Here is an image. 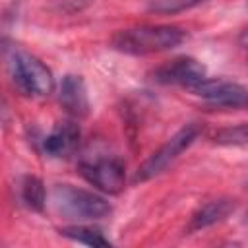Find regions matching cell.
Wrapping results in <instances>:
<instances>
[{"label":"cell","instance_id":"1","mask_svg":"<svg viewBox=\"0 0 248 248\" xmlns=\"http://www.w3.org/2000/svg\"><path fill=\"white\" fill-rule=\"evenodd\" d=\"M186 37V29L178 25H136L116 31L110 39V45L122 54L145 56L170 50L182 45Z\"/></svg>","mask_w":248,"mask_h":248},{"label":"cell","instance_id":"2","mask_svg":"<svg viewBox=\"0 0 248 248\" xmlns=\"http://www.w3.org/2000/svg\"><path fill=\"white\" fill-rule=\"evenodd\" d=\"M50 200L62 217L74 221H99L112 213V205L107 198L72 184H56Z\"/></svg>","mask_w":248,"mask_h":248},{"label":"cell","instance_id":"3","mask_svg":"<svg viewBox=\"0 0 248 248\" xmlns=\"http://www.w3.org/2000/svg\"><path fill=\"white\" fill-rule=\"evenodd\" d=\"M6 60H8V72H10L12 83L21 95L37 99L52 93L54 89L52 72L37 56L21 48H12Z\"/></svg>","mask_w":248,"mask_h":248},{"label":"cell","instance_id":"4","mask_svg":"<svg viewBox=\"0 0 248 248\" xmlns=\"http://www.w3.org/2000/svg\"><path fill=\"white\" fill-rule=\"evenodd\" d=\"M202 134V126L200 122H188L184 124L180 130H176L157 151H153L136 170L134 174V182H145L151 180L155 176H159L161 172H165Z\"/></svg>","mask_w":248,"mask_h":248},{"label":"cell","instance_id":"5","mask_svg":"<svg viewBox=\"0 0 248 248\" xmlns=\"http://www.w3.org/2000/svg\"><path fill=\"white\" fill-rule=\"evenodd\" d=\"M186 91L213 108H227V110L248 108V87L236 81H229L221 78H203Z\"/></svg>","mask_w":248,"mask_h":248},{"label":"cell","instance_id":"6","mask_svg":"<svg viewBox=\"0 0 248 248\" xmlns=\"http://www.w3.org/2000/svg\"><path fill=\"white\" fill-rule=\"evenodd\" d=\"M79 174L97 190L105 194H118L126 184V165L118 157H99L83 161Z\"/></svg>","mask_w":248,"mask_h":248},{"label":"cell","instance_id":"7","mask_svg":"<svg viewBox=\"0 0 248 248\" xmlns=\"http://www.w3.org/2000/svg\"><path fill=\"white\" fill-rule=\"evenodd\" d=\"M151 78L155 83L161 85H180L184 89H190L192 85L207 78V74H205V66L200 60L192 56H178L157 66Z\"/></svg>","mask_w":248,"mask_h":248},{"label":"cell","instance_id":"8","mask_svg":"<svg viewBox=\"0 0 248 248\" xmlns=\"http://www.w3.org/2000/svg\"><path fill=\"white\" fill-rule=\"evenodd\" d=\"M79 138H81V130H79L76 120L58 122L43 138V151L48 157H54V159L68 157L76 151V147L79 143Z\"/></svg>","mask_w":248,"mask_h":248},{"label":"cell","instance_id":"9","mask_svg":"<svg viewBox=\"0 0 248 248\" xmlns=\"http://www.w3.org/2000/svg\"><path fill=\"white\" fill-rule=\"evenodd\" d=\"M236 209V200L232 198H215L205 203H202L192 215L186 225V232H198L207 227H213L221 221H225L231 213Z\"/></svg>","mask_w":248,"mask_h":248},{"label":"cell","instance_id":"10","mask_svg":"<svg viewBox=\"0 0 248 248\" xmlns=\"http://www.w3.org/2000/svg\"><path fill=\"white\" fill-rule=\"evenodd\" d=\"M58 101L62 108L74 116V118H83L89 112V95L85 89V83L81 76L68 74L62 78L60 87H58Z\"/></svg>","mask_w":248,"mask_h":248},{"label":"cell","instance_id":"11","mask_svg":"<svg viewBox=\"0 0 248 248\" xmlns=\"http://www.w3.org/2000/svg\"><path fill=\"white\" fill-rule=\"evenodd\" d=\"M19 198L29 209L43 211L46 205V190H45L43 180L33 174L23 176V180L19 184Z\"/></svg>","mask_w":248,"mask_h":248},{"label":"cell","instance_id":"12","mask_svg":"<svg viewBox=\"0 0 248 248\" xmlns=\"http://www.w3.org/2000/svg\"><path fill=\"white\" fill-rule=\"evenodd\" d=\"M60 234L70 238V240H74V242H79V244H85V246H93V248L110 246V240L103 234V231L97 229V227H89V225L64 227V229H60Z\"/></svg>","mask_w":248,"mask_h":248},{"label":"cell","instance_id":"13","mask_svg":"<svg viewBox=\"0 0 248 248\" xmlns=\"http://www.w3.org/2000/svg\"><path fill=\"white\" fill-rule=\"evenodd\" d=\"M205 2L209 0H147V10L159 16H172V14H180L196 6H202Z\"/></svg>","mask_w":248,"mask_h":248},{"label":"cell","instance_id":"14","mask_svg":"<svg viewBox=\"0 0 248 248\" xmlns=\"http://www.w3.org/2000/svg\"><path fill=\"white\" fill-rule=\"evenodd\" d=\"M213 143L217 145H248V122L221 128L213 134Z\"/></svg>","mask_w":248,"mask_h":248},{"label":"cell","instance_id":"15","mask_svg":"<svg viewBox=\"0 0 248 248\" xmlns=\"http://www.w3.org/2000/svg\"><path fill=\"white\" fill-rule=\"evenodd\" d=\"M238 43H240L242 46H248V27L238 35Z\"/></svg>","mask_w":248,"mask_h":248},{"label":"cell","instance_id":"16","mask_svg":"<svg viewBox=\"0 0 248 248\" xmlns=\"http://www.w3.org/2000/svg\"><path fill=\"white\" fill-rule=\"evenodd\" d=\"M242 223H244V227H248V211L244 213V219H242Z\"/></svg>","mask_w":248,"mask_h":248},{"label":"cell","instance_id":"17","mask_svg":"<svg viewBox=\"0 0 248 248\" xmlns=\"http://www.w3.org/2000/svg\"><path fill=\"white\" fill-rule=\"evenodd\" d=\"M244 188H246V190H248V180H246V184H244Z\"/></svg>","mask_w":248,"mask_h":248}]
</instances>
